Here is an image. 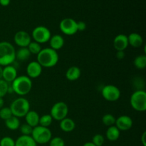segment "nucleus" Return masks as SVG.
<instances>
[{"mask_svg": "<svg viewBox=\"0 0 146 146\" xmlns=\"http://www.w3.org/2000/svg\"><path fill=\"white\" fill-rule=\"evenodd\" d=\"M31 136L36 144H46L52 138V133L48 128L38 125L33 128Z\"/></svg>", "mask_w": 146, "mask_h": 146, "instance_id": "39448f33", "label": "nucleus"}, {"mask_svg": "<svg viewBox=\"0 0 146 146\" xmlns=\"http://www.w3.org/2000/svg\"><path fill=\"white\" fill-rule=\"evenodd\" d=\"M33 128L27 123H24L22 125H20L19 129L20 130V132L21 133L22 135H31L32 133Z\"/></svg>", "mask_w": 146, "mask_h": 146, "instance_id": "c756f323", "label": "nucleus"}, {"mask_svg": "<svg viewBox=\"0 0 146 146\" xmlns=\"http://www.w3.org/2000/svg\"><path fill=\"white\" fill-rule=\"evenodd\" d=\"M83 146H96V145H94L92 142H87L85 144H84V145Z\"/></svg>", "mask_w": 146, "mask_h": 146, "instance_id": "ea45409f", "label": "nucleus"}, {"mask_svg": "<svg viewBox=\"0 0 146 146\" xmlns=\"http://www.w3.org/2000/svg\"><path fill=\"white\" fill-rule=\"evenodd\" d=\"M14 43L20 48L27 47L31 41V36L25 31H19L15 34L14 37Z\"/></svg>", "mask_w": 146, "mask_h": 146, "instance_id": "9b49d317", "label": "nucleus"}, {"mask_svg": "<svg viewBox=\"0 0 146 146\" xmlns=\"http://www.w3.org/2000/svg\"><path fill=\"white\" fill-rule=\"evenodd\" d=\"M120 134H121V131L118 129V128L115 125L108 127L106 132L107 139L112 142L116 141L119 138Z\"/></svg>", "mask_w": 146, "mask_h": 146, "instance_id": "4be33fe9", "label": "nucleus"}, {"mask_svg": "<svg viewBox=\"0 0 146 146\" xmlns=\"http://www.w3.org/2000/svg\"><path fill=\"white\" fill-rule=\"evenodd\" d=\"M0 146H15V141L11 137L5 136L0 141Z\"/></svg>", "mask_w": 146, "mask_h": 146, "instance_id": "473e14b6", "label": "nucleus"}, {"mask_svg": "<svg viewBox=\"0 0 146 146\" xmlns=\"http://www.w3.org/2000/svg\"><path fill=\"white\" fill-rule=\"evenodd\" d=\"M105 142V138L101 134H96L92 138V143L96 146H102Z\"/></svg>", "mask_w": 146, "mask_h": 146, "instance_id": "2f4dec72", "label": "nucleus"}, {"mask_svg": "<svg viewBox=\"0 0 146 146\" xmlns=\"http://www.w3.org/2000/svg\"><path fill=\"white\" fill-rule=\"evenodd\" d=\"M77 29H78V31H84L86 29V24L82 21H77Z\"/></svg>", "mask_w": 146, "mask_h": 146, "instance_id": "f704fd0d", "label": "nucleus"}, {"mask_svg": "<svg viewBox=\"0 0 146 146\" xmlns=\"http://www.w3.org/2000/svg\"><path fill=\"white\" fill-rule=\"evenodd\" d=\"M16 59V51L14 46L7 41L0 42V66L11 65Z\"/></svg>", "mask_w": 146, "mask_h": 146, "instance_id": "f03ea898", "label": "nucleus"}, {"mask_svg": "<svg viewBox=\"0 0 146 146\" xmlns=\"http://www.w3.org/2000/svg\"><path fill=\"white\" fill-rule=\"evenodd\" d=\"M4 100L3 98H0V109L1 108L4 107Z\"/></svg>", "mask_w": 146, "mask_h": 146, "instance_id": "58836bf2", "label": "nucleus"}, {"mask_svg": "<svg viewBox=\"0 0 146 146\" xmlns=\"http://www.w3.org/2000/svg\"><path fill=\"white\" fill-rule=\"evenodd\" d=\"M12 113L9 107H3L0 109V118L4 121L9 119L12 116Z\"/></svg>", "mask_w": 146, "mask_h": 146, "instance_id": "c85d7f7f", "label": "nucleus"}, {"mask_svg": "<svg viewBox=\"0 0 146 146\" xmlns=\"http://www.w3.org/2000/svg\"><path fill=\"white\" fill-rule=\"evenodd\" d=\"M2 70H3L2 66H0V80L2 79Z\"/></svg>", "mask_w": 146, "mask_h": 146, "instance_id": "a19ab883", "label": "nucleus"}, {"mask_svg": "<svg viewBox=\"0 0 146 146\" xmlns=\"http://www.w3.org/2000/svg\"><path fill=\"white\" fill-rule=\"evenodd\" d=\"M81 74V71L78 66H71L68 68L66 72V77L68 81H75L80 78Z\"/></svg>", "mask_w": 146, "mask_h": 146, "instance_id": "6ab92c4d", "label": "nucleus"}, {"mask_svg": "<svg viewBox=\"0 0 146 146\" xmlns=\"http://www.w3.org/2000/svg\"><path fill=\"white\" fill-rule=\"evenodd\" d=\"M59 29L63 34L67 36H72L76 34L78 31L77 29V21L74 19L65 18L61 21L59 24Z\"/></svg>", "mask_w": 146, "mask_h": 146, "instance_id": "9d476101", "label": "nucleus"}, {"mask_svg": "<svg viewBox=\"0 0 146 146\" xmlns=\"http://www.w3.org/2000/svg\"><path fill=\"white\" fill-rule=\"evenodd\" d=\"M145 137H146V133L144 132L143 133L142 137H141V143H142L143 145V146H146Z\"/></svg>", "mask_w": 146, "mask_h": 146, "instance_id": "4c0bfd02", "label": "nucleus"}, {"mask_svg": "<svg viewBox=\"0 0 146 146\" xmlns=\"http://www.w3.org/2000/svg\"><path fill=\"white\" fill-rule=\"evenodd\" d=\"M59 57L56 51L51 48H42L37 54V62L44 68H51L58 63Z\"/></svg>", "mask_w": 146, "mask_h": 146, "instance_id": "f257e3e1", "label": "nucleus"}, {"mask_svg": "<svg viewBox=\"0 0 146 146\" xmlns=\"http://www.w3.org/2000/svg\"><path fill=\"white\" fill-rule=\"evenodd\" d=\"M134 66L136 67L138 69L143 70L145 69L146 67V56L145 54L139 55L135 57L133 61Z\"/></svg>", "mask_w": 146, "mask_h": 146, "instance_id": "393cba45", "label": "nucleus"}, {"mask_svg": "<svg viewBox=\"0 0 146 146\" xmlns=\"http://www.w3.org/2000/svg\"><path fill=\"white\" fill-rule=\"evenodd\" d=\"M102 96L109 102H115L121 97V91L117 86L111 84L105 86L101 91Z\"/></svg>", "mask_w": 146, "mask_h": 146, "instance_id": "1a4fd4ad", "label": "nucleus"}, {"mask_svg": "<svg viewBox=\"0 0 146 146\" xmlns=\"http://www.w3.org/2000/svg\"><path fill=\"white\" fill-rule=\"evenodd\" d=\"M48 41H49L50 46H51L50 48L55 51L61 49L64 45V38L62 36L59 35V34H56V35L51 36Z\"/></svg>", "mask_w": 146, "mask_h": 146, "instance_id": "f3484780", "label": "nucleus"}, {"mask_svg": "<svg viewBox=\"0 0 146 146\" xmlns=\"http://www.w3.org/2000/svg\"><path fill=\"white\" fill-rule=\"evenodd\" d=\"M27 48L29 49V52L31 53V54H35V55H37L38 53L41 51V50L42 49L41 48V45H40L38 43L36 42V41H31L29 46H27Z\"/></svg>", "mask_w": 146, "mask_h": 146, "instance_id": "cd10ccee", "label": "nucleus"}, {"mask_svg": "<svg viewBox=\"0 0 146 146\" xmlns=\"http://www.w3.org/2000/svg\"><path fill=\"white\" fill-rule=\"evenodd\" d=\"M59 126L64 132L70 133L75 129L76 123L71 118L66 117L60 121Z\"/></svg>", "mask_w": 146, "mask_h": 146, "instance_id": "aec40b11", "label": "nucleus"}, {"mask_svg": "<svg viewBox=\"0 0 146 146\" xmlns=\"http://www.w3.org/2000/svg\"><path fill=\"white\" fill-rule=\"evenodd\" d=\"M26 123L29 125L32 128L38 125L39 123V118L40 116L38 114V113L35 111H29L25 115Z\"/></svg>", "mask_w": 146, "mask_h": 146, "instance_id": "dca6fc26", "label": "nucleus"}, {"mask_svg": "<svg viewBox=\"0 0 146 146\" xmlns=\"http://www.w3.org/2000/svg\"><path fill=\"white\" fill-rule=\"evenodd\" d=\"M68 113V107L66 103L63 101H58L54 104L51 107L50 115L53 119L61 121L64 118H66Z\"/></svg>", "mask_w": 146, "mask_h": 146, "instance_id": "0eeeda50", "label": "nucleus"}, {"mask_svg": "<svg viewBox=\"0 0 146 146\" xmlns=\"http://www.w3.org/2000/svg\"><path fill=\"white\" fill-rule=\"evenodd\" d=\"M43 67L37 61H32L27 67V76L30 78H35L39 76L42 72Z\"/></svg>", "mask_w": 146, "mask_h": 146, "instance_id": "ddd939ff", "label": "nucleus"}, {"mask_svg": "<svg viewBox=\"0 0 146 146\" xmlns=\"http://www.w3.org/2000/svg\"><path fill=\"white\" fill-rule=\"evenodd\" d=\"M10 1L11 0H0V4L2 7H7L8 5H9Z\"/></svg>", "mask_w": 146, "mask_h": 146, "instance_id": "e433bc0d", "label": "nucleus"}, {"mask_svg": "<svg viewBox=\"0 0 146 146\" xmlns=\"http://www.w3.org/2000/svg\"><path fill=\"white\" fill-rule=\"evenodd\" d=\"M5 125L8 129L11 130V131H15V130L19 129L21 124H20V121L19 118L12 115L11 118L6 120Z\"/></svg>", "mask_w": 146, "mask_h": 146, "instance_id": "5701e85b", "label": "nucleus"}, {"mask_svg": "<svg viewBox=\"0 0 146 146\" xmlns=\"http://www.w3.org/2000/svg\"><path fill=\"white\" fill-rule=\"evenodd\" d=\"M113 46L116 51H124L128 46V36L125 34H118L113 40Z\"/></svg>", "mask_w": 146, "mask_h": 146, "instance_id": "2eb2a0df", "label": "nucleus"}, {"mask_svg": "<svg viewBox=\"0 0 146 146\" xmlns=\"http://www.w3.org/2000/svg\"><path fill=\"white\" fill-rule=\"evenodd\" d=\"M31 53L29 52L27 47H21L16 51V58L21 61H27L29 58Z\"/></svg>", "mask_w": 146, "mask_h": 146, "instance_id": "b1692460", "label": "nucleus"}, {"mask_svg": "<svg viewBox=\"0 0 146 146\" xmlns=\"http://www.w3.org/2000/svg\"><path fill=\"white\" fill-rule=\"evenodd\" d=\"M9 84L4 80H0V98H4L8 93Z\"/></svg>", "mask_w": 146, "mask_h": 146, "instance_id": "7c9ffc66", "label": "nucleus"}, {"mask_svg": "<svg viewBox=\"0 0 146 146\" xmlns=\"http://www.w3.org/2000/svg\"><path fill=\"white\" fill-rule=\"evenodd\" d=\"M31 36L34 41L41 44L48 42L51 38V34L47 27L44 26H38L34 29Z\"/></svg>", "mask_w": 146, "mask_h": 146, "instance_id": "6e6552de", "label": "nucleus"}, {"mask_svg": "<svg viewBox=\"0 0 146 146\" xmlns=\"http://www.w3.org/2000/svg\"><path fill=\"white\" fill-rule=\"evenodd\" d=\"M115 56H116V58H118V59L121 60V59H123V58H125V52H124V51H117Z\"/></svg>", "mask_w": 146, "mask_h": 146, "instance_id": "c9c22d12", "label": "nucleus"}, {"mask_svg": "<svg viewBox=\"0 0 146 146\" xmlns=\"http://www.w3.org/2000/svg\"><path fill=\"white\" fill-rule=\"evenodd\" d=\"M11 89L17 95L25 96L31 91L32 88V81L27 76H17L11 82Z\"/></svg>", "mask_w": 146, "mask_h": 146, "instance_id": "7ed1b4c3", "label": "nucleus"}, {"mask_svg": "<svg viewBox=\"0 0 146 146\" xmlns=\"http://www.w3.org/2000/svg\"><path fill=\"white\" fill-rule=\"evenodd\" d=\"M128 45L134 48H139L143 45V37L138 33H131L128 36Z\"/></svg>", "mask_w": 146, "mask_h": 146, "instance_id": "a211bd4d", "label": "nucleus"}, {"mask_svg": "<svg viewBox=\"0 0 146 146\" xmlns=\"http://www.w3.org/2000/svg\"><path fill=\"white\" fill-rule=\"evenodd\" d=\"M53 120L54 119L50 114H45V115L40 117L38 125L43 127H46V128H48L52 123Z\"/></svg>", "mask_w": 146, "mask_h": 146, "instance_id": "a878e982", "label": "nucleus"}, {"mask_svg": "<svg viewBox=\"0 0 146 146\" xmlns=\"http://www.w3.org/2000/svg\"><path fill=\"white\" fill-rule=\"evenodd\" d=\"M9 108L14 116L17 118H22L30 111V104L27 98L20 97L11 103Z\"/></svg>", "mask_w": 146, "mask_h": 146, "instance_id": "20e7f679", "label": "nucleus"}, {"mask_svg": "<svg viewBox=\"0 0 146 146\" xmlns=\"http://www.w3.org/2000/svg\"><path fill=\"white\" fill-rule=\"evenodd\" d=\"M133 120L128 115H121L116 118L115 125L118 128L120 131H126L131 129L133 126Z\"/></svg>", "mask_w": 146, "mask_h": 146, "instance_id": "f8f14e48", "label": "nucleus"}, {"mask_svg": "<svg viewBox=\"0 0 146 146\" xmlns=\"http://www.w3.org/2000/svg\"><path fill=\"white\" fill-rule=\"evenodd\" d=\"M115 120H116V118H115L112 114L107 113V114H105V115L103 116L102 122L106 126L110 127L115 125Z\"/></svg>", "mask_w": 146, "mask_h": 146, "instance_id": "bb28decb", "label": "nucleus"}, {"mask_svg": "<svg viewBox=\"0 0 146 146\" xmlns=\"http://www.w3.org/2000/svg\"><path fill=\"white\" fill-rule=\"evenodd\" d=\"M15 146H37L31 135H22L15 141Z\"/></svg>", "mask_w": 146, "mask_h": 146, "instance_id": "412c9836", "label": "nucleus"}, {"mask_svg": "<svg viewBox=\"0 0 146 146\" xmlns=\"http://www.w3.org/2000/svg\"><path fill=\"white\" fill-rule=\"evenodd\" d=\"M131 106L134 110L143 112L146 110V93L143 90H138L133 93L130 100Z\"/></svg>", "mask_w": 146, "mask_h": 146, "instance_id": "423d86ee", "label": "nucleus"}, {"mask_svg": "<svg viewBox=\"0 0 146 146\" xmlns=\"http://www.w3.org/2000/svg\"><path fill=\"white\" fill-rule=\"evenodd\" d=\"M49 146H65L64 139L60 137H54L50 140Z\"/></svg>", "mask_w": 146, "mask_h": 146, "instance_id": "72a5a7b5", "label": "nucleus"}, {"mask_svg": "<svg viewBox=\"0 0 146 146\" xmlns=\"http://www.w3.org/2000/svg\"><path fill=\"white\" fill-rule=\"evenodd\" d=\"M17 77V71L11 65L7 66L3 68L2 79L7 83H11Z\"/></svg>", "mask_w": 146, "mask_h": 146, "instance_id": "4468645a", "label": "nucleus"}]
</instances>
